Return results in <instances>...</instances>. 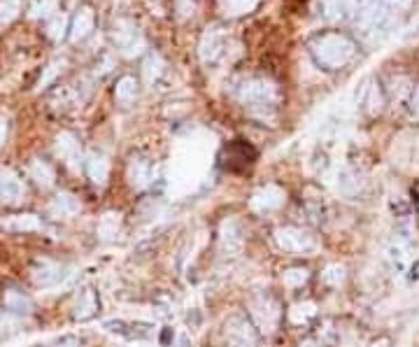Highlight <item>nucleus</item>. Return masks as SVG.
Here are the masks:
<instances>
[{"label":"nucleus","instance_id":"f257e3e1","mask_svg":"<svg viewBox=\"0 0 419 347\" xmlns=\"http://www.w3.org/2000/svg\"><path fill=\"white\" fill-rule=\"evenodd\" d=\"M312 54L319 65H324L326 70H336L354 56V42L340 33H329L312 42Z\"/></svg>","mask_w":419,"mask_h":347},{"label":"nucleus","instance_id":"f03ea898","mask_svg":"<svg viewBox=\"0 0 419 347\" xmlns=\"http://www.w3.org/2000/svg\"><path fill=\"white\" fill-rule=\"evenodd\" d=\"M275 242L280 249L289 254H312L317 249V240L310 231L296 227H280L275 229Z\"/></svg>","mask_w":419,"mask_h":347},{"label":"nucleus","instance_id":"7ed1b4c3","mask_svg":"<svg viewBox=\"0 0 419 347\" xmlns=\"http://www.w3.org/2000/svg\"><path fill=\"white\" fill-rule=\"evenodd\" d=\"M252 319H254V324L258 326V331L273 333L282 319L280 303H277L270 294H261L252 301Z\"/></svg>","mask_w":419,"mask_h":347},{"label":"nucleus","instance_id":"20e7f679","mask_svg":"<svg viewBox=\"0 0 419 347\" xmlns=\"http://www.w3.org/2000/svg\"><path fill=\"white\" fill-rule=\"evenodd\" d=\"M112 38H114V45L124 56H138L140 52L145 50V40L140 35V30L135 23L131 21H116L114 23V30H112Z\"/></svg>","mask_w":419,"mask_h":347},{"label":"nucleus","instance_id":"39448f33","mask_svg":"<svg viewBox=\"0 0 419 347\" xmlns=\"http://www.w3.org/2000/svg\"><path fill=\"white\" fill-rule=\"evenodd\" d=\"M226 347H256V331L243 315H233L224 326Z\"/></svg>","mask_w":419,"mask_h":347},{"label":"nucleus","instance_id":"423d86ee","mask_svg":"<svg viewBox=\"0 0 419 347\" xmlns=\"http://www.w3.org/2000/svg\"><path fill=\"white\" fill-rule=\"evenodd\" d=\"M240 101L247 103V105H273L277 101V87L268 80H252L240 91Z\"/></svg>","mask_w":419,"mask_h":347},{"label":"nucleus","instance_id":"0eeeda50","mask_svg":"<svg viewBox=\"0 0 419 347\" xmlns=\"http://www.w3.org/2000/svg\"><path fill=\"white\" fill-rule=\"evenodd\" d=\"M26 196V187L12 170L0 168V200L5 205H19Z\"/></svg>","mask_w":419,"mask_h":347},{"label":"nucleus","instance_id":"6e6552de","mask_svg":"<svg viewBox=\"0 0 419 347\" xmlns=\"http://www.w3.org/2000/svg\"><path fill=\"white\" fill-rule=\"evenodd\" d=\"M287 200V193L282 191L280 187L275 185H266L261 189H256L254 196H252V210L256 212H270V210H277L282 208Z\"/></svg>","mask_w":419,"mask_h":347},{"label":"nucleus","instance_id":"1a4fd4ad","mask_svg":"<svg viewBox=\"0 0 419 347\" xmlns=\"http://www.w3.org/2000/svg\"><path fill=\"white\" fill-rule=\"evenodd\" d=\"M219 245H221V254H224V257H236L240 249H243V231H240L236 219L221 222Z\"/></svg>","mask_w":419,"mask_h":347},{"label":"nucleus","instance_id":"9d476101","mask_svg":"<svg viewBox=\"0 0 419 347\" xmlns=\"http://www.w3.org/2000/svg\"><path fill=\"white\" fill-rule=\"evenodd\" d=\"M57 154L72 170H77L79 163H82V149H79V143H77V138L72 136V133H65V131L59 133V138H57Z\"/></svg>","mask_w":419,"mask_h":347},{"label":"nucleus","instance_id":"9b49d317","mask_svg":"<svg viewBox=\"0 0 419 347\" xmlns=\"http://www.w3.org/2000/svg\"><path fill=\"white\" fill-rule=\"evenodd\" d=\"M30 277L38 287H54L61 277H63V268L54 261H38L30 271Z\"/></svg>","mask_w":419,"mask_h":347},{"label":"nucleus","instance_id":"f8f14e48","mask_svg":"<svg viewBox=\"0 0 419 347\" xmlns=\"http://www.w3.org/2000/svg\"><path fill=\"white\" fill-rule=\"evenodd\" d=\"M221 47H224V35H221V30L217 26L207 28L201 40V59L205 61V63H212V61L221 54Z\"/></svg>","mask_w":419,"mask_h":347},{"label":"nucleus","instance_id":"ddd939ff","mask_svg":"<svg viewBox=\"0 0 419 347\" xmlns=\"http://www.w3.org/2000/svg\"><path fill=\"white\" fill-rule=\"evenodd\" d=\"M121 224H124V217H121V212H114V210H108L105 215L98 219V238L103 242H110V240H116V235H119L121 231Z\"/></svg>","mask_w":419,"mask_h":347},{"label":"nucleus","instance_id":"4468645a","mask_svg":"<svg viewBox=\"0 0 419 347\" xmlns=\"http://www.w3.org/2000/svg\"><path fill=\"white\" fill-rule=\"evenodd\" d=\"M86 175L94 182L96 187H105V182L110 178V163L103 154H89L86 159Z\"/></svg>","mask_w":419,"mask_h":347},{"label":"nucleus","instance_id":"2eb2a0df","mask_svg":"<svg viewBox=\"0 0 419 347\" xmlns=\"http://www.w3.org/2000/svg\"><path fill=\"white\" fill-rule=\"evenodd\" d=\"M82 210V203L72 196V193H59L57 198L52 200V205H49V212H52L54 217H75L77 212Z\"/></svg>","mask_w":419,"mask_h":347},{"label":"nucleus","instance_id":"dca6fc26","mask_svg":"<svg viewBox=\"0 0 419 347\" xmlns=\"http://www.w3.org/2000/svg\"><path fill=\"white\" fill-rule=\"evenodd\" d=\"M94 23H96V17L94 12H91L89 8H82L77 12V17L72 19V28H70V40L72 42H79L84 40L86 35L94 30Z\"/></svg>","mask_w":419,"mask_h":347},{"label":"nucleus","instance_id":"f3484780","mask_svg":"<svg viewBox=\"0 0 419 347\" xmlns=\"http://www.w3.org/2000/svg\"><path fill=\"white\" fill-rule=\"evenodd\" d=\"M128 180L135 189H145L152 182V163L143 159H133L128 166Z\"/></svg>","mask_w":419,"mask_h":347},{"label":"nucleus","instance_id":"a211bd4d","mask_svg":"<svg viewBox=\"0 0 419 347\" xmlns=\"http://www.w3.org/2000/svg\"><path fill=\"white\" fill-rule=\"evenodd\" d=\"M96 310H98V296H96V291H94V289H84L82 296H79L77 303H75V319H79V322L91 319V317L96 315Z\"/></svg>","mask_w":419,"mask_h":347},{"label":"nucleus","instance_id":"6ab92c4d","mask_svg":"<svg viewBox=\"0 0 419 347\" xmlns=\"http://www.w3.org/2000/svg\"><path fill=\"white\" fill-rule=\"evenodd\" d=\"M363 187L361 175L352 168H343L340 170V178H338V189H340L343 196H356Z\"/></svg>","mask_w":419,"mask_h":347},{"label":"nucleus","instance_id":"aec40b11","mask_svg":"<svg viewBox=\"0 0 419 347\" xmlns=\"http://www.w3.org/2000/svg\"><path fill=\"white\" fill-rule=\"evenodd\" d=\"M138 91H140V87H138V82H135V77L126 75L116 82L114 98H116V103H121V105H131V103L138 98Z\"/></svg>","mask_w":419,"mask_h":347},{"label":"nucleus","instance_id":"412c9836","mask_svg":"<svg viewBox=\"0 0 419 347\" xmlns=\"http://www.w3.org/2000/svg\"><path fill=\"white\" fill-rule=\"evenodd\" d=\"M5 308L12 310V313H17V315H26V313H30L33 303H30V298L23 296L21 291L8 289V291H5Z\"/></svg>","mask_w":419,"mask_h":347},{"label":"nucleus","instance_id":"4be33fe9","mask_svg":"<svg viewBox=\"0 0 419 347\" xmlns=\"http://www.w3.org/2000/svg\"><path fill=\"white\" fill-rule=\"evenodd\" d=\"M312 317H317V306L312 301H305V303H296L289 310V322L294 324H307Z\"/></svg>","mask_w":419,"mask_h":347},{"label":"nucleus","instance_id":"5701e85b","mask_svg":"<svg viewBox=\"0 0 419 347\" xmlns=\"http://www.w3.org/2000/svg\"><path fill=\"white\" fill-rule=\"evenodd\" d=\"M258 5V0H219V8L224 14L229 17H240V14H247Z\"/></svg>","mask_w":419,"mask_h":347},{"label":"nucleus","instance_id":"b1692460","mask_svg":"<svg viewBox=\"0 0 419 347\" xmlns=\"http://www.w3.org/2000/svg\"><path fill=\"white\" fill-rule=\"evenodd\" d=\"M30 178L38 182L40 187L47 189V187L54 185V178H57V175H54V168L49 166V163H45V161H33V163H30Z\"/></svg>","mask_w":419,"mask_h":347},{"label":"nucleus","instance_id":"393cba45","mask_svg":"<svg viewBox=\"0 0 419 347\" xmlns=\"http://www.w3.org/2000/svg\"><path fill=\"white\" fill-rule=\"evenodd\" d=\"M307 280H310V271H307V268H289V271L282 273V282H285V287L289 289L303 287Z\"/></svg>","mask_w":419,"mask_h":347},{"label":"nucleus","instance_id":"a878e982","mask_svg":"<svg viewBox=\"0 0 419 347\" xmlns=\"http://www.w3.org/2000/svg\"><path fill=\"white\" fill-rule=\"evenodd\" d=\"M8 227L14 229V231H40L42 222L35 215H17V217L10 219Z\"/></svg>","mask_w":419,"mask_h":347},{"label":"nucleus","instance_id":"bb28decb","mask_svg":"<svg viewBox=\"0 0 419 347\" xmlns=\"http://www.w3.org/2000/svg\"><path fill=\"white\" fill-rule=\"evenodd\" d=\"M57 5L59 0H33L28 8V14L33 17V19H47L52 12H57Z\"/></svg>","mask_w":419,"mask_h":347},{"label":"nucleus","instance_id":"cd10ccee","mask_svg":"<svg viewBox=\"0 0 419 347\" xmlns=\"http://www.w3.org/2000/svg\"><path fill=\"white\" fill-rule=\"evenodd\" d=\"M345 277H347V271H345V266H340V264L326 266L324 273H322V280L329 284V287H340V284L345 282Z\"/></svg>","mask_w":419,"mask_h":347},{"label":"nucleus","instance_id":"c85d7f7f","mask_svg":"<svg viewBox=\"0 0 419 347\" xmlns=\"http://www.w3.org/2000/svg\"><path fill=\"white\" fill-rule=\"evenodd\" d=\"M363 107H366L368 114H378L382 109V94L380 89L371 84V87L366 89V96H363Z\"/></svg>","mask_w":419,"mask_h":347},{"label":"nucleus","instance_id":"c756f323","mask_svg":"<svg viewBox=\"0 0 419 347\" xmlns=\"http://www.w3.org/2000/svg\"><path fill=\"white\" fill-rule=\"evenodd\" d=\"M21 12V0H0V26L10 23Z\"/></svg>","mask_w":419,"mask_h":347},{"label":"nucleus","instance_id":"7c9ffc66","mask_svg":"<svg viewBox=\"0 0 419 347\" xmlns=\"http://www.w3.org/2000/svg\"><path fill=\"white\" fill-rule=\"evenodd\" d=\"M161 72H163L161 59H159V56H150V59H147V63H145V82H147V84H154V82H156Z\"/></svg>","mask_w":419,"mask_h":347},{"label":"nucleus","instance_id":"2f4dec72","mask_svg":"<svg viewBox=\"0 0 419 347\" xmlns=\"http://www.w3.org/2000/svg\"><path fill=\"white\" fill-rule=\"evenodd\" d=\"M47 33H49V38H52V40L63 38V35H65V17L63 14L54 17V19L49 21V26H47Z\"/></svg>","mask_w":419,"mask_h":347},{"label":"nucleus","instance_id":"473e14b6","mask_svg":"<svg viewBox=\"0 0 419 347\" xmlns=\"http://www.w3.org/2000/svg\"><path fill=\"white\" fill-rule=\"evenodd\" d=\"M19 328V319L12 315H0V333H14Z\"/></svg>","mask_w":419,"mask_h":347},{"label":"nucleus","instance_id":"72a5a7b5","mask_svg":"<svg viewBox=\"0 0 419 347\" xmlns=\"http://www.w3.org/2000/svg\"><path fill=\"white\" fill-rule=\"evenodd\" d=\"M52 347H82V343H79L77 338H63L59 340V343H54Z\"/></svg>","mask_w":419,"mask_h":347},{"label":"nucleus","instance_id":"f704fd0d","mask_svg":"<svg viewBox=\"0 0 419 347\" xmlns=\"http://www.w3.org/2000/svg\"><path fill=\"white\" fill-rule=\"evenodd\" d=\"M5 140H8V121L0 119V147H3Z\"/></svg>","mask_w":419,"mask_h":347},{"label":"nucleus","instance_id":"c9c22d12","mask_svg":"<svg viewBox=\"0 0 419 347\" xmlns=\"http://www.w3.org/2000/svg\"><path fill=\"white\" fill-rule=\"evenodd\" d=\"M300 347H324V343H322V340L307 338V340H303V343H300Z\"/></svg>","mask_w":419,"mask_h":347},{"label":"nucleus","instance_id":"e433bc0d","mask_svg":"<svg viewBox=\"0 0 419 347\" xmlns=\"http://www.w3.org/2000/svg\"><path fill=\"white\" fill-rule=\"evenodd\" d=\"M371 347H391V340L389 338H378V340H373Z\"/></svg>","mask_w":419,"mask_h":347},{"label":"nucleus","instance_id":"4c0bfd02","mask_svg":"<svg viewBox=\"0 0 419 347\" xmlns=\"http://www.w3.org/2000/svg\"><path fill=\"white\" fill-rule=\"evenodd\" d=\"M412 112H415L417 117H419V87L415 91V96H412Z\"/></svg>","mask_w":419,"mask_h":347},{"label":"nucleus","instance_id":"58836bf2","mask_svg":"<svg viewBox=\"0 0 419 347\" xmlns=\"http://www.w3.org/2000/svg\"><path fill=\"white\" fill-rule=\"evenodd\" d=\"M177 347H189V340H187V338H184V336H182L180 340H177Z\"/></svg>","mask_w":419,"mask_h":347}]
</instances>
